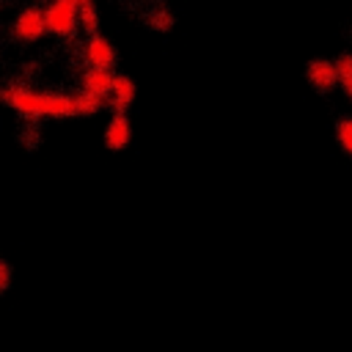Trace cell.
<instances>
[{
	"label": "cell",
	"mask_w": 352,
	"mask_h": 352,
	"mask_svg": "<svg viewBox=\"0 0 352 352\" xmlns=\"http://www.w3.org/2000/svg\"><path fill=\"white\" fill-rule=\"evenodd\" d=\"M0 99L8 110H14L16 116L30 118V121H38V118H58L60 121V118L77 116L74 99L66 91H50V88L41 91V88H30L22 82H8V85H3Z\"/></svg>",
	"instance_id": "obj_1"
},
{
	"label": "cell",
	"mask_w": 352,
	"mask_h": 352,
	"mask_svg": "<svg viewBox=\"0 0 352 352\" xmlns=\"http://www.w3.org/2000/svg\"><path fill=\"white\" fill-rule=\"evenodd\" d=\"M47 30L58 41H74L80 36V3L74 0H47L44 3Z\"/></svg>",
	"instance_id": "obj_2"
},
{
	"label": "cell",
	"mask_w": 352,
	"mask_h": 352,
	"mask_svg": "<svg viewBox=\"0 0 352 352\" xmlns=\"http://www.w3.org/2000/svg\"><path fill=\"white\" fill-rule=\"evenodd\" d=\"M8 33H11V38L19 41V44H33V41L50 36V30H47V16H44V6H36V3L22 6V8L14 14V19H11V25H8Z\"/></svg>",
	"instance_id": "obj_3"
},
{
	"label": "cell",
	"mask_w": 352,
	"mask_h": 352,
	"mask_svg": "<svg viewBox=\"0 0 352 352\" xmlns=\"http://www.w3.org/2000/svg\"><path fill=\"white\" fill-rule=\"evenodd\" d=\"M80 60L82 66H94V69H116L118 52L104 36L96 33V36H85V41L80 44Z\"/></svg>",
	"instance_id": "obj_4"
},
{
	"label": "cell",
	"mask_w": 352,
	"mask_h": 352,
	"mask_svg": "<svg viewBox=\"0 0 352 352\" xmlns=\"http://www.w3.org/2000/svg\"><path fill=\"white\" fill-rule=\"evenodd\" d=\"M305 80L316 94H330L338 88V66L327 58H314L305 63Z\"/></svg>",
	"instance_id": "obj_5"
},
{
	"label": "cell",
	"mask_w": 352,
	"mask_h": 352,
	"mask_svg": "<svg viewBox=\"0 0 352 352\" xmlns=\"http://www.w3.org/2000/svg\"><path fill=\"white\" fill-rule=\"evenodd\" d=\"M104 148L107 151H124L132 143V121L126 113H110L104 132H102Z\"/></svg>",
	"instance_id": "obj_6"
},
{
	"label": "cell",
	"mask_w": 352,
	"mask_h": 352,
	"mask_svg": "<svg viewBox=\"0 0 352 352\" xmlns=\"http://www.w3.org/2000/svg\"><path fill=\"white\" fill-rule=\"evenodd\" d=\"M116 77L118 72L116 69H94V66H82L80 72V88L91 91V94H99V96H110L113 85H116Z\"/></svg>",
	"instance_id": "obj_7"
},
{
	"label": "cell",
	"mask_w": 352,
	"mask_h": 352,
	"mask_svg": "<svg viewBox=\"0 0 352 352\" xmlns=\"http://www.w3.org/2000/svg\"><path fill=\"white\" fill-rule=\"evenodd\" d=\"M135 96H138L135 80L126 77V74H118V77H116V85H113V91H110V96H107V107H110L113 113H126V110L132 107Z\"/></svg>",
	"instance_id": "obj_8"
},
{
	"label": "cell",
	"mask_w": 352,
	"mask_h": 352,
	"mask_svg": "<svg viewBox=\"0 0 352 352\" xmlns=\"http://www.w3.org/2000/svg\"><path fill=\"white\" fill-rule=\"evenodd\" d=\"M72 99H74V107H77V116H96L104 104H107V99L104 96H99V94H91V91H85V88H77V91H72Z\"/></svg>",
	"instance_id": "obj_9"
},
{
	"label": "cell",
	"mask_w": 352,
	"mask_h": 352,
	"mask_svg": "<svg viewBox=\"0 0 352 352\" xmlns=\"http://www.w3.org/2000/svg\"><path fill=\"white\" fill-rule=\"evenodd\" d=\"M99 28H102V16H99L96 6L94 3H82L80 6V33L82 36H96Z\"/></svg>",
	"instance_id": "obj_10"
},
{
	"label": "cell",
	"mask_w": 352,
	"mask_h": 352,
	"mask_svg": "<svg viewBox=\"0 0 352 352\" xmlns=\"http://www.w3.org/2000/svg\"><path fill=\"white\" fill-rule=\"evenodd\" d=\"M336 66H338V88L352 102V52H341L336 58Z\"/></svg>",
	"instance_id": "obj_11"
},
{
	"label": "cell",
	"mask_w": 352,
	"mask_h": 352,
	"mask_svg": "<svg viewBox=\"0 0 352 352\" xmlns=\"http://www.w3.org/2000/svg\"><path fill=\"white\" fill-rule=\"evenodd\" d=\"M336 143L346 157H352V116H341L336 121Z\"/></svg>",
	"instance_id": "obj_12"
},
{
	"label": "cell",
	"mask_w": 352,
	"mask_h": 352,
	"mask_svg": "<svg viewBox=\"0 0 352 352\" xmlns=\"http://www.w3.org/2000/svg\"><path fill=\"white\" fill-rule=\"evenodd\" d=\"M146 22H148V28H154V30H160V33H165V30L173 28V16H170L168 8H157L154 14H148Z\"/></svg>",
	"instance_id": "obj_13"
},
{
	"label": "cell",
	"mask_w": 352,
	"mask_h": 352,
	"mask_svg": "<svg viewBox=\"0 0 352 352\" xmlns=\"http://www.w3.org/2000/svg\"><path fill=\"white\" fill-rule=\"evenodd\" d=\"M11 278H14V267L11 261H0V292H8L11 289Z\"/></svg>",
	"instance_id": "obj_14"
},
{
	"label": "cell",
	"mask_w": 352,
	"mask_h": 352,
	"mask_svg": "<svg viewBox=\"0 0 352 352\" xmlns=\"http://www.w3.org/2000/svg\"><path fill=\"white\" fill-rule=\"evenodd\" d=\"M74 3H80V6H82V3H94V0H74Z\"/></svg>",
	"instance_id": "obj_15"
}]
</instances>
